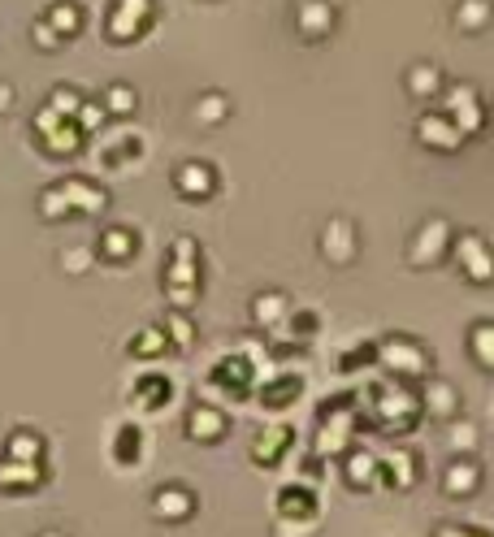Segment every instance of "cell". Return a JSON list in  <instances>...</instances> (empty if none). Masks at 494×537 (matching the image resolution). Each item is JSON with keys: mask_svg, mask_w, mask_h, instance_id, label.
<instances>
[]
</instances>
